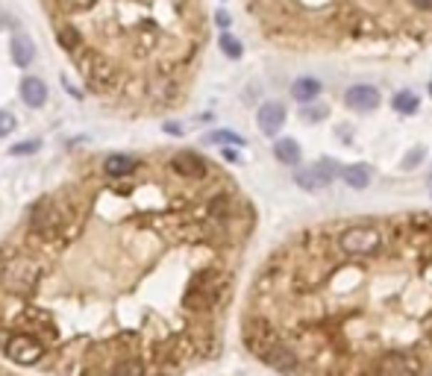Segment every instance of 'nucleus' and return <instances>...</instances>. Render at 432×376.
Returning <instances> with one entry per match:
<instances>
[{
    "label": "nucleus",
    "mask_w": 432,
    "mask_h": 376,
    "mask_svg": "<svg viewBox=\"0 0 432 376\" xmlns=\"http://www.w3.org/2000/svg\"><path fill=\"white\" fill-rule=\"evenodd\" d=\"M171 171L182 180H203L209 173V165L197 153H191V150H180V153L171 156Z\"/></svg>",
    "instance_id": "nucleus-5"
},
{
    "label": "nucleus",
    "mask_w": 432,
    "mask_h": 376,
    "mask_svg": "<svg viewBox=\"0 0 432 376\" xmlns=\"http://www.w3.org/2000/svg\"><path fill=\"white\" fill-rule=\"evenodd\" d=\"M53 6L65 15H80V12L94 6V0H53Z\"/></svg>",
    "instance_id": "nucleus-22"
},
{
    "label": "nucleus",
    "mask_w": 432,
    "mask_h": 376,
    "mask_svg": "<svg viewBox=\"0 0 432 376\" xmlns=\"http://www.w3.org/2000/svg\"><path fill=\"white\" fill-rule=\"evenodd\" d=\"M4 353L9 362L27 367V365H38L44 359V344L30 332H15V335H9Z\"/></svg>",
    "instance_id": "nucleus-3"
},
{
    "label": "nucleus",
    "mask_w": 432,
    "mask_h": 376,
    "mask_svg": "<svg viewBox=\"0 0 432 376\" xmlns=\"http://www.w3.org/2000/svg\"><path fill=\"white\" fill-rule=\"evenodd\" d=\"M256 123H259L262 133L274 138V136L282 130V123H285V106L277 103V100H268V103H262V106H259V115H256Z\"/></svg>",
    "instance_id": "nucleus-8"
},
{
    "label": "nucleus",
    "mask_w": 432,
    "mask_h": 376,
    "mask_svg": "<svg viewBox=\"0 0 432 376\" xmlns=\"http://www.w3.org/2000/svg\"><path fill=\"white\" fill-rule=\"evenodd\" d=\"M18 323L21 327H27V332L30 335H44V338H51V341H56L59 338V332H56V327H53V320H51V315H44V312H38V309H24L21 312V317H18Z\"/></svg>",
    "instance_id": "nucleus-6"
},
{
    "label": "nucleus",
    "mask_w": 432,
    "mask_h": 376,
    "mask_svg": "<svg viewBox=\"0 0 432 376\" xmlns=\"http://www.w3.org/2000/svg\"><path fill=\"white\" fill-rule=\"evenodd\" d=\"M12 133H15V115L0 109V138H6V136H12Z\"/></svg>",
    "instance_id": "nucleus-25"
},
{
    "label": "nucleus",
    "mask_w": 432,
    "mask_h": 376,
    "mask_svg": "<svg viewBox=\"0 0 432 376\" xmlns=\"http://www.w3.org/2000/svg\"><path fill=\"white\" fill-rule=\"evenodd\" d=\"M221 50L230 56V59H242V54H245V47H242V41L238 39H232L230 33H224L221 36Z\"/></svg>",
    "instance_id": "nucleus-23"
},
{
    "label": "nucleus",
    "mask_w": 432,
    "mask_h": 376,
    "mask_svg": "<svg viewBox=\"0 0 432 376\" xmlns=\"http://www.w3.org/2000/svg\"><path fill=\"white\" fill-rule=\"evenodd\" d=\"M344 103L356 112H374L379 106V91L368 83H356L344 91Z\"/></svg>",
    "instance_id": "nucleus-7"
},
{
    "label": "nucleus",
    "mask_w": 432,
    "mask_h": 376,
    "mask_svg": "<svg viewBox=\"0 0 432 376\" xmlns=\"http://www.w3.org/2000/svg\"><path fill=\"white\" fill-rule=\"evenodd\" d=\"M274 156L282 162V165H300V144L294 138H277L274 141Z\"/></svg>",
    "instance_id": "nucleus-14"
},
{
    "label": "nucleus",
    "mask_w": 432,
    "mask_h": 376,
    "mask_svg": "<svg viewBox=\"0 0 432 376\" xmlns=\"http://www.w3.org/2000/svg\"><path fill=\"white\" fill-rule=\"evenodd\" d=\"M335 244L344 256H376L386 244V233L376 223H350L335 235Z\"/></svg>",
    "instance_id": "nucleus-2"
},
{
    "label": "nucleus",
    "mask_w": 432,
    "mask_h": 376,
    "mask_svg": "<svg viewBox=\"0 0 432 376\" xmlns=\"http://www.w3.org/2000/svg\"><path fill=\"white\" fill-rule=\"evenodd\" d=\"M341 177H344V183H347L350 188H368V183H371V168H368V165H347V168L341 171Z\"/></svg>",
    "instance_id": "nucleus-16"
},
{
    "label": "nucleus",
    "mask_w": 432,
    "mask_h": 376,
    "mask_svg": "<svg viewBox=\"0 0 432 376\" xmlns=\"http://www.w3.org/2000/svg\"><path fill=\"white\" fill-rule=\"evenodd\" d=\"M21 100L27 103L30 109H41L47 103V86L38 77H24L21 80Z\"/></svg>",
    "instance_id": "nucleus-10"
},
{
    "label": "nucleus",
    "mask_w": 432,
    "mask_h": 376,
    "mask_svg": "<svg viewBox=\"0 0 432 376\" xmlns=\"http://www.w3.org/2000/svg\"><path fill=\"white\" fill-rule=\"evenodd\" d=\"M312 171H315L318 173V180H321V186L326 188L335 177H339V173H341V168H339V162H335V159H321L315 168H312Z\"/></svg>",
    "instance_id": "nucleus-19"
},
{
    "label": "nucleus",
    "mask_w": 432,
    "mask_h": 376,
    "mask_svg": "<svg viewBox=\"0 0 432 376\" xmlns=\"http://www.w3.org/2000/svg\"><path fill=\"white\" fill-rule=\"evenodd\" d=\"M203 141H209V144H224V147H242V144H245V138L238 136V133H232V130H215V133H209Z\"/></svg>",
    "instance_id": "nucleus-20"
},
{
    "label": "nucleus",
    "mask_w": 432,
    "mask_h": 376,
    "mask_svg": "<svg viewBox=\"0 0 432 376\" xmlns=\"http://www.w3.org/2000/svg\"><path fill=\"white\" fill-rule=\"evenodd\" d=\"M391 106H394V112H400V115H415L421 103H418V97H415L412 91H397L394 100H391Z\"/></svg>",
    "instance_id": "nucleus-18"
},
{
    "label": "nucleus",
    "mask_w": 432,
    "mask_h": 376,
    "mask_svg": "<svg viewBox=\"0 0 432 376\" xmlns=\"http://www.w3.org/2000/svg\"><path fill=\"white\" fill-rule=\"evenodd\" d=\"M56 39H59V44L68 50V54H74V50L83 47V33H80L77 24H71V21L56 24Z\"/></svg>",
    "instance_id": "nucleus-13"
},
{
    "label": "nucleus",
    "mask_w": 432,
    "mask_h": 376,
    "mask_svg": "<svg viewBox=\"0 0 432 376\" xmlns=\"http://www.w3.org/2000/svg\"><path fill=\"white\" fill-rule=\"evenodd\" d=\"M215 21H218V27H224V30L230 27V15H227L224 9H218V12H215Z\"/></svg>",
    "instance_id": "nucleus-28"
},
{
    "label": "nucleus",
    "mask_w": 432,
    "mask_h": 376,
    "mask_svg": "<svg viewBox=\"0 0 432 376\" xmlns=\"http://www.w3.org/2000/svg\"><path fill=\"white\" fill-rule=\"evenodd\" d=\"M218 300H221L218 291H209V288L191 285V288L185 291V297H182V306L191 309V312H209V309L218 306Z\"/></svg>",
    "instance_id": "nucleus-9"
},
{
    "label": "nucleus",
    "mask_w": 432,
    "mask_h": 376,
    "mask_svg": "<svg viewBox=\"0 0 432 376\" xmlns=\"http://www.w3.org/2000/svg\"><path fill=\"white\" fill-rule=\"evenodd\" d=\"M109 376H148V365H144V359H138V356H127L112 367Z\"/></svg>",
    "instance_id": "nucleus-17"
},
{
    "label": "nucleus",
    "mask_w": 432,
    "mask_h": 376,
    "mask_svg": "<svg viewBox=\"0 0 432 376\" xmlns=\"http://www.w3.org/2000/svg\"><path fill=\"white\" fill-rule=\"evenodd\" d=\"M103 171H106V177H130V173L138 171V159L127 156V153H112V156H106Z\"/></svg>",
    "instance_id": "nucleus-11"
},
{
    "label": "nucleus",
    "mask_w": 432,
    "mask_h": 376,
    "mask_svg": "<svg viewBox=\"0 0 432 376\" xmlns=\"http://www.w3.org/2000/svg\"><path fill=\"white\" fill-rule=\"evenodd\" d=\"M165 133H174V136H180V133H182V127H180V123H165Z\"/></svg>",
    "instance_id": "nucleus-29"
},
{
    "label": "nucleus",
    "mask_w": 432,
    "mask_h": 376,
    "mask_svg": "<svg viewBox=\"0 0 432 376\" xmlns=\"http://www.w3.org/2000/svg\"><path fill=\"white\" fill-rule=\"evenodd\" d=\"M38 150H41V141H38V138H30V141L12 144L9 153H12V156H33V153H38Z\"/></svg>",
    "instance_id": "nucleus-24"
},
{
    "label": "nucleus",
    "mask_w": 432,
    "mask_h": 376,
    "mask_svg": "<svg viewBox=\"0 0 432 376\" xmlns=\"http://www.w3.org/2000/svg\"><path fill=\"white\" fill-rule=\"evenodd\" d=\"M41 262L36 256H12L6 259V265L0 268V283H4V288L15 297H27L38 288L41 283Z\"/></svg>",
    "instance_id": "nucleus-1"
},
{
    "label": "nucleus",
    "mask_w": 432,
    "mask_h": 376,
    "mask_svg": "<svg viewBox=\"0 0 432 376\" xmlns=\"http://www.w3.org/2000/svg\"><path fill=\"white\" fill-rule=\"evenodd\" d=\"M429 194H432V173H429Z\"/></svg>",
    "instance_id": "nucleus-30"
},
{
    "label": "nucleus",
    "mask_w": 432,
    "mask_h": 376,
    "mask_svg": "<svg viewBox=\"0 0 432 376\" xmlns=\"http://www.w3.org/2000/svg\"><path fill=\"white\" fill-rule=\"evenodd\" d=\"M324 115H326V109L321 106V109H306L303 118H306V121H318V118H324Z\"/></svg>",
    "instance_id": "nucleus-27"
},
{
    "label": "nucleus",
    "mask_w": 432,
    "mask_h": 376,
    "mask_svg": "<svg viewBox=\"0 0 432 376\" xmlns=\"http://www.w3.org/2000/svg\"><path fill=\"white\" fill-rule=\"evenodd\" d=\"M321 94V83L318 80H312V77H300V80H294V86H292V97L297 100V103H312Z\"/></svg>",
    "instance_id": "nucleus-15"
},
{
    "label": "nucleus",
    "mask_w": 432,
    "mask_h": 376,
    "mask_svg": "<svg viewBox=\"0 0 432 376\" xmlns=\"http://www.w3.org/2000/svg\"><path fill=\"white\" fill-rule=\"evenodd\" d=\"M30 230H33L38 238L51 241V238L59 235V230H62V212L51 203V200H41V203H36L33 212H30Z\"/></svg>",
    "instance_id": "nucleus-4"
},
{
    "label": "nucleus",
    "mask_w": 432,
    "mask_h": 376,
    "mask_svg": "<svg viewBox=\"0 0 432 376\" xmlns=\"http://www.w3.org/2000/svg\"><path fill=\"white\" fill-rule=\"evenodd\" d=\"M294 183H297L300 188H306V191H318V188H324L321 180H318V173L312 171V168H300V171L294 173Z\"/></svg>",
    "instance_id": "nucleus-21"
},
{
    "label": "nucleus",
    "mask_w": 432,
    "mask_h": 376,
    "mask_svg": "<svg viewBox=\"0 0 432 376\" xmlns=\"http://www.w3.org/2000/svg\"><path fill=\"white\" fill-rule=\"evenodd\" d=\"M429 94H432V83H429Z\"/></svg>",
    "instance_id": "nucleus-31"
},
{
    "label": "nucleus",
    "mask_w": 432,
    "mask_h": 376,
    "mask_svg": "<svg viewBox=\"0 0 432 376\" xmlns=\"http://www.w3.org/2000/svg\"><path fill=\"white\" fill-rule=\"evenodd\" d=\"M423 159V147H415V150H409L406 153V159H403V168H418V162Z\"/></svg>",
    "instance_id": "nucleus-26"
},
{
    "label": "nucleus",
    "mask_w": 432,
    "mask_h": 376,
    "mask_svg": "<svg viewBox=\"0 0 432 376\" xmlns=\"http://www.w3.org/2000/svg\"><path fill=\"white\" fill-rule=\"evenodd\" d=\"M9 54H12V62L18 68H30L33 59H36V47H33V41L27 36H15L12 44H9Z\"/></svg>",
    "instance_id": "nucleus-12"
}]
</instances>
